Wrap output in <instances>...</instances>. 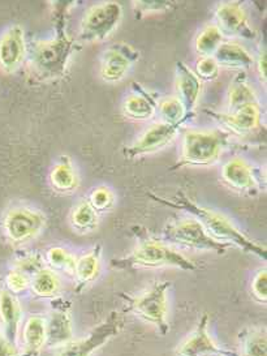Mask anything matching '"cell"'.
Segmentation results:
<instances>
[{
    "instance_id": "836d02e7",
    "label": "cell",
    "mask_w": 267,
    "mask_h": 356,
    "mask_svg": "<svg viewBox=\"0 0 267 356\" xmlns=\"http://www.w3.org/2000/svg\"><path fill=\"white\" fill-rule=\"evenodd\" d=\"M195 74L204 81H214L220 74V67L214 56H200L195 62Z\"/></svg>"
},
{
    "instance_id": "cb8c5ba5",
    "label": "cell",
    "mask_w": 267,
    "mask_h": 356,
    "mask_svg": "<svg viewBox=\"0 0 267 356\" xmlns=\"http://www.w3.org/2000/svg\"><path fill=\"white\" fill-rule=\"evenodd\" d=\"M52 188L60 193H71L79 187V175L73 166L72 159L62 156L50 172Z\"/></svg>"
},
{
    "instance_id": "d590c367",
    "label": "cell",
    "mask_w": 267,
    "mask_h": 356,
    "mask_svg": "<svg viewBox=\"0 0 267 356\" xmlns=\"http://www.w3.org/2000/svg\"><path fill=\"white\" fill-rule=\"evenodd\" d=\"M31 277L26 273L21 272L19 269L13 268L4 278V282L7 286V290L10 293H20L29 289L31 286Z\"/></svg>"
},
{
    "instance_id": "83f0119b",
    "label": "cell",
    "mask_w": 267,
    "mask_h": 356,
    "mask_svg": "<svg viewBox=\"0 0 267 356\" xmlns=\"http://www.w3.org/2000/svg\"><path fill=\"white\" fill-rule=\"evenodd\" d=\"M71 223L74 230L88 232L98 226V211L92 208L88 200L80 201L71 214Z\"/></svg>"
},
{
    "instance_id": "f1b7e54d",
    "label": "cell",
    "mask_w": 267,
    "mask_h": 356,
    "mask_svg": "<svg viewBox=\"0 0 267 356\" xmlns=\"http://www.w3.org/2000/svg\"><path fill=\"white\" fill-rule=\"evenodd\" d=\"M156 113L161 116V122H165V123L189 122L191 119L195 118L185 113L184 106L176 95L165 97L163 99L158 101Z\"/></svg>"
},
{
    "instance_id": "d6a6232c",
    "label": "cell",
    "mask_w": 267,
    "mask_h": 356,
    "mask_svg": "<svg viewBox=\"0 0 267 356\" xmlns=\"http://www.w3.org/2000/svg\"><path fill=\"white\" fill-rule=\"evenodd\" d=\"M76 3H77V0H50L55 31L65 29L68 13L72 10V7Z\"/></svg>"
},
{
    "instance_id": "ab89813d",
    "label": "cell",
    "mask_w": 267,
    "mask_h": 356,
    "mask_svg": "<svg viewBox=\"0 0 267 356\" xmlns=\"http://www.w3.org/2000/svg\"><path fill=\"white\" fill-rule=\"evenodd\" d=\"M0 356H20V350L4 337L1 333V329H0Z\"/></svg>"
},
{
    "instance_id": "d4e9b609",
    "label": "cell",
    "mask_w": 267,
    "mask_h": 356,
    "mask_svg": "<svg viewBox=\"0 0 267 356\" xmlns=\"http://www.w3.org/2000/svg\"><path fill=\"white\" fill-rule=\"evenodd\" d=\"M259 102L256 90L249 84L245 72H238L234 77L227 95V111L235 110L241 106Z\"/></svg>"
},
{
    "instance_id": "60d3db41",
    "label": "cell",
    "mask_w": 267,
    "mask_h": 356,
    "mask_svg": "<svg viewBox=\"0 0 267 356\" xmlns=\"http://www.w3.org/2000/svg\"><path fill=\"white\" fill-rule=\"evenodd\" d=\"M253 1V4L257 7V10L259 11H265V8H266V0H252Z\"/></svg>"
},
{
    "instance_id": "ba28073f",
    "label": "cell",
    "mask_w": 267,
    "mask_h": 356,
    "mask_svg": "<svg viewBox=\"0 0 267 356\" xmlns=\"http://www.w3.org/2000/svg\"><path fill=\"white\" fill-rule=\"evenodd\" d=\"M211 119L216 120L229 135L252 137L261 134L264 128V108L261 102L241 106L235 110L220 113L211 108L204 110Z\"/></svg>"
},
{
    "instance_id": "e0dca14e",
    "label": "cell",
    "mask_w": 267,
    "mask_h": 356,
    "mask_svg": "<svg viewBox=\"0 0 267 356\" xmlns=\"http://www.w3.org/2000/svg\"><path fill=\"white\" fill-rule=\"evenodd\" d=\"M71 303L62 298L52 302L51 312L46 317V346L60 348L73 338Z\"/></svg>"
},
{
    "instance_id": "f35d334b",
    "label": "cell",
    "mask_w": 267,
    "mask_h": 356,
    "mask_svg": "<svg viewBox=\"0 0 267 356\" xmlns=\"http://www.w3.org/2000/svg\"><path fill=\"white\" fill-rule=\"evenodd\" d=\"M254 65L257 68L259 79L262 80L264 84H266V71H267V54L266 47L261 46L258 51L257 59H254Z\"/></svg>"
},
{
    "instance_id": "30bf717a",
    "label": "cell",
    "mask_w": 267,
    "mask_h": 356,
    "mask_svg": "<svg viewBox=\"0 0 267 356\" xmlns=\"http://www.w3.org/2000/svg\"><path fill=\"white\" fill-rule=\"evenodd\" d=\"M220 178L228 188L248 196H256L265 189L266 184L265 174H262L261 168L241 157L227 161L220 171Z\"/></svg>"
},
{
    "instance_id": "603a6c76",
    "label": "cell",
    "mask_w": 267,
    "mask_h": 356,
    "mask_svg": "<svg viewBox=\"0 0 267 356\" xmlns=\"http://www.w3.org/2000/svg\"><path fill=\"white\" fill-rule=\"evenodd\" d=\"M101 253L102 247L95 245L88 253L76 261L74 277H76V291L81 293L83 289L99 275L101 272Z\"/></svg>"
},
{
    "instance_id": "7a4b0ae2",
    "label": "cell",
    "mask_w": 267,
    "mask_h": 356,
    "mask_svg": "<svg viewBox=\"0 0 267 356\" xmlns=\"http://www.w3.org/2000/svg\"><path fill=\"white\" fill-rule=\"evenodd\" d=\"M77 43L67 31H55L50 40H31L26 51V79L31 83H52L63 79Z\"/></svg>"
},
{
    "instance_id": "1f68e13d",
    "label": "cell",
    "mask_w": 267,
    "mask_h": 356,
    "mask_svg": "<svg viewBox=\"0 0 267 356\" xmlns=\"http://www.w3.org/2000/svg\"><path fill=\"white\" fill-rule=\"evenodd\" d=\"M176 0H134L136 19H143L146 15H154L174 10Z\"/></svg>"
},
{
    "instance_id": "484cf974",
    "label": "cell",
    "mask_w": 267,
    "mask_h": 356,
    "mask_svg": "<svg viewBox=\"0 0 267 356\" xmlns=\"http://www.w3.org/2000/svg\"><path fill=\"white\" fill-rule=\"evenodd\" d=\"M29 287L31 289V293L38 298L55 299V296H58L60 291V280L55 270L44 266L31 277Z\"/></svg>"
},
{
    "instance_id": "f546056e",
    "label": "cell",
    "mask_w": 267,
    "mask_h": 356,
    "mask_svg": "<svg viewBox=\"0 0 267 356\" xmlns=\"http://www.w3.org/2000/svg\"><path fill=\"white\" fill-rule=\"evenodd\" d=\"M243 356H267L266 333L262 329L249 327L241 333Z\"/></svg>"
},
{
    "instance_id": "7c38bea8",
    "label": "cell",
    "mask_w": 267,
    "mask_h": 356,
    "mask_svg": "<svg viewBox=\"0 0 267 356\" xmlns=\"http://www.w3.org/2000/svg\"><path fill=\"white\" fill-rule=\"evenodd\" d=\"M214 17L216 25L223 35L248 41L257 40V31L250 25L243 0H223L216 6Z\"/></svg>"
},
{
    "instance_id": "2e32d148",
    "label": "cell",
    "mask_w": 267,
    "mask_h": 356,
    "mask_svg": "<svg viewBox=\"0 0 267 356\" xmlns=\"http://www.w3.org/2000/svg\"><path fill=\"white\" fill-rule=\"evenodd\" d=\"M176 356H240L216 345L209 334V316L202 314L195 332L176 348Z\"/></svg>"
},
{
    "instance_id": "e575fe53",
    "label": "cell",
    "mask_w": 267,
    "mask_h": 356,
    "mask_svg": "<svg viewBox=\"0 0 267 356\" xmlns=\"http://www.w3.org/2000/svg\"><path fill=\"white\" fill-rule=\"evenodd\" d=\"M88 201L90 202V205L98 213H102V211L113 208V202H115V195L108 187L99 186V187L92 189Z\"/></svg>"
},
{
    "instance_id": "8fae6325",
    "label": "cell",
    "mask_w": 267,
    "mask_h": 356,
    "mask_svg": "<svg viewBox=\"0 0 267 356\" xmlns=\"http://www.w3.org/2000/svg\"><path fill=\"white\" fill-rule=\"evenodd\" d=\"M46 216L40 210L16 207L6 213L3 230L12 243L21 244L37 238L46 227Z\"/></svg>"
},
{
    "instance_id": "5bb4252c",
    "label": "cell",
    "mask_w": 267,
    "mask_h": 356,
    "mask_svg": "<svg viewBox=\"0 0 267 356\" xmlns=\"http://www.w3.org/2000/svg\"><path fill=\"white\" fill-rule=\"evenodd\" d=\"M140 53L125 42L111 44L101 59V79L106 83H120L138 62Z\"/></svg>"
},
{
    "instance_id": "9a60e30c",
    "label": "cell",
    "mask_w": 267,
    "mask_h": 356,
    "mask_svg": "<svg viewBox=\"0 0 267 356\" xmlns=\"http://www.w3.org/2000/svg\"><path fill=\"white\" fill-rule=\"evenodd\" d=\"M28 41L20 25H12L0 37V70L4 74H15L25 63Z\"/></svg>"
},
{
    "instance_id": "ffe728a7",
    "label": "cell",
    "mask_w": 267,
    "mask_h": 356,
    "mask_svg": "<svg viewBox=\"0 0 267 356\" xmlns=\"http://www.w3.org/2000/svg\"><path fill=\"white\" fill-rule=\"evenodd\" d=\"M0 320L3 327L1 333L10 342L16 345L22 320V309L16 293H10L7 289L0 290Z\"/></svg>"
},
{
    "instance_id": "52a82bcc",
    "label": "cell",
    "mask_w": 267,
    "mask_h": 356,
    "mask_svg": "<svg viewBox=\"0 0 267 356\" xmlns=\"http://www.w3.org/2000/svg\"><path fill=\"white\" fill-rule=\"evenodd\" d=\"M162 235L165 241L175 243L186 248L214 252L216 254H225L228 250L227 243L211 238L206 232L204 226L195 218H186L175 223H168L163 229Z\"/></svg>"
},
{
    "instance_id": "44dd1931",
    "label": "cell",
    "mask_w": 267,
    "mask_h": 356,
    "mask_svg": "<svg viewBox=\"0 0 267 356\" xmlns=\"http://www.w3.org/2000/svg\"><path fill=\"white\" fill-rule=\"evenodd\" d=\"M213 56L220 68L245 72L254 65L253 55L244 46L234 41H223Z\"/></svg>"
},
{
    "instance_id": "4316f807",
    "label": "cell",
    "mask_w": 267,
    "mask_h": 356,
    "mask_svg": "<svg viewBox=\"0 0 267 356\" xmlns=\"http://www.w3.org/2000/svg\"><path fill=\"white\" fill-rule=\"evenodd\" d=\"M223 41L225 35L216 24H207L195 37V53L200 56H213Z\"/></svg>"
},
{
    "instance_id": "3957f363",
    "label": "cell",
    "mask_w": 267,
    "mask_h": 356,
    "mask_svg": "<svg viewBox=\"0 0 267 356\" xmlns=\"http://www.w3.org/2000/svg\"><path fill=\"white\" fill-rule=\"evenodd\" d=\"M134 235L138 238V244L132 253L123 259H113L110 262L116 270H131L137 268H177L186 272L197 270L195 262L186 259L184 254L176 251L162 241L152 238L144 227H134Z\"/></svg>"
},
{
    "instance_id": "ac0fdd59",
    "label": "cell",
    "mask_w": 267,
    "mask_h": 356,
    "mask_svg": "<svg viewBox=\"0 0 267 356\" xmlns=\"http://www.w3.org/2000/svg\"><path fill=\"white\" fill-rule=\"evenodd\" d=\"M176 90L188 115H195V108L202 93V81L184 62H176Z\"/></svg>"
},
{
    "instance_id": "d6986e66",
    "label": "cell",
    "mask_w": 267,
    "mask_h": 356,
    "mask_svg": "<svg viewBox=\"0 0 267 356\" xmlns=\"http://www.w3.org/2000/svg\"><path fill=\"white\" fill-rule=\"evenodd\" d=\"M158 101L154 95L147 92L138 83L132 84V93L125 98L123 104L124 115L128 119L145 122L152 119L156 114Z\"/></svg>"
},
{
    "instance_id": "4fadbf2b",
    "label": "cell",
    "mask_w": 267,
    "mask_h": 356,
    "mask_svg": "<svg viewBox=\"0 0 267 356\" xmlns=\"http://www.w3.org/2000/svg\"><path fill=\"white\" fill-rule=\"evenodd\" d=\"M186 122L179 123H155L149 127L141 136L134 141L129 147H124V157L128 159L144 157L156 153L168 147L180 132Z\"/></svg>"
},
{
    "instance_id": "4dcf8cb0",
    "label": "cell",
    "mask_w": 267,
    "mask_h": 356,
    "mask_svg": "<svg viewBox=\"0 0 267 356\" xmlns=\"http://www.w3.org/2000/svg\"><path fill=\"white\" fill-rule=\"evenodd\" d=\"M46 262L52 270H60L67 273L70 275L74 274L76 261L77 259L73 256L71 252L67 251L63 247H51L46 253Z\"/></svg>"
},
{
    "instance_id": "9c48e42d",
    "label": "cell",
    "mask_w": 267,
    "mask_h": 356,
    "mask_svg": "<svg viewBox=\"0 0 267 356\" xmlns=\"http://www.w3.org/2000/svg\"><path fill=\"white\" fill-rule=\"evenodd\" d=\"M124 314L113 312L103 323L95 326L89 334L81 339L71 341L62 346L55 356H92L97 350L110 342L113 337L123 330Z\"/></svg>"
},
{
    "instance_id": "74e56055",
    "label": "cell",
    "mask_w": 267,
    "mask_h": 356,
    "mask_svg": "<svg viewBox=\"0 0 267 356\" xmlns=\"http://www.w3.org/2000/svg\"><path fill=\"white\" fill-rule=\"evenodd\" d=\"M252 293L261 303H266L267 300V272L262 269L256 274L252 281Z\"/></svg>"
},
{
    "instance_id": "8d00e7d4",
    "label": "cell",
    "mask_w": 267,
    "mask_h": 356,
    "mask_svg": "<svg viewBox=\"0 0 267 356\" xmlns=\"http://www.w3.org/2000/svg\"><path fill=\"white\" fill-rule=\"evenodd\" d=\"M46 266V260L44 257L40 253H31L26 254L24 257H21L19 261L15 264L13 268L19 269L21 272L26 273L28 275L33 277L38 270H41L42 268Z\"/></svg>"
},
{
    "instance_id": "277c9868",
    "label": "cell",
    "mask_w": 267,
    "mask_h": 356,
    "mask_svg": "<svg viewBox=\"0 0 267 356\" xmlns=\"http://www.w3.org/2000/svg\"><path fill=\"white\" fill-rule=\"evenodd\" d=\"M231 147V135L223 128L188 129L183 135L180 157L170 170L213 166Z\"/></svg>"
},
{
    "instance_id": "5b68a950",
    "label": "cell",
    "mask_w": 267,
    "mask_h": 356,
    "mask_svg": "<svg viewBox=\"0 0 267 356\" xmlns=\"http://www.w3.org/2000/svg\"><path fill=\"white\" fill-rule=\"evenodd\" d=\"M123 15V6L116 0L94 4L83 15L79 40L86 43L102 42L118 29Z\"/></svg>"
},
{
    "instance_id": "8992f818",
    "label": "cell",
    "mask_w": 267,
    "mask_h": 356,
    "mask_svg": "<svg viewBox=\"0 0 267 356\" xmlns=\"http://www.w3.org/2000/svg\"><path fill=\"white\" fill-rule=\"evenodd\" d=\"M171 287V283L156 282L153 287L138 296H125L129 309L134 314L144 318L145 321L154 325L158 332L165 335L170 332L168 324V299L167 291Z\"/></svg>"
},
{
    "instance_id": "7402d4cb",
    "label": "cell",
    "mask_w": 267,
    "mask_h": 356,
    "mask_svg": "<svg viewBox=\"0 0 267 356\" xmlns=\"http://www.w3.org/2000/svg\"><path fill=\"white\" fill-rule=\"evenodd\" d=\"M46 346V317L29 316L22 329L20 356H38Z\"/></svg>"
},
{
    "instance_id": "6da1fadb",
    "label": "cell",
    "mask_w": 267,
    "mask_h": 356,
    "mask_svg": "<svg viewBox=\"0 0 267 356\" xmlns=\"http://www.w3.org/2000/svg\"><path fill=\"white\" fill-rule=\"evenodd\" d=\"M147 196L158 204L189 213L192 217H195V220H198L204 226L206 232L216 241L231 243L247 253H252L264 260L266 259L267 252L265 245L248 238L243 231L238 230L236 226L227 218L226 216L197 204L185 193L184 191L179 189L176 192L175 197L171 200L158 196L150 191L147 192Z\"/></svg>"
}]
</instances>
